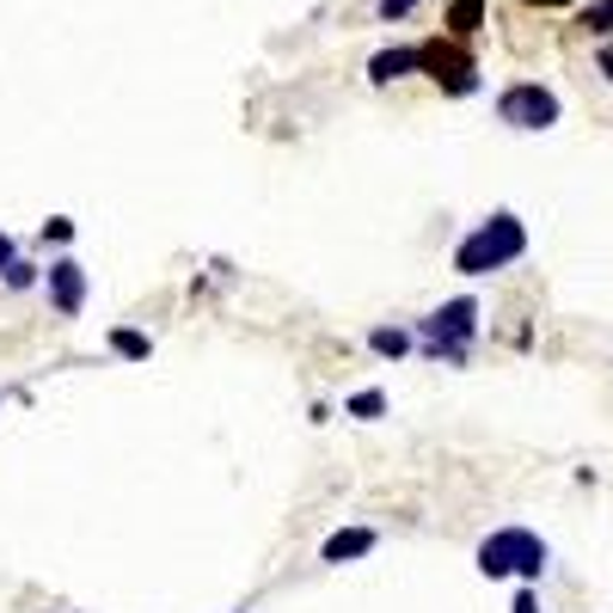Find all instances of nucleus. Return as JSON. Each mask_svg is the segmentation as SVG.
<instances>
[{"instance_id":"nucleus-1","label":"nucleus","mask_w":613,"mask_h":613,"mask_svg":"<svg viewBox=\"0 0 613 613\" xmlns=\"http://www.w3.org/2000/svg\"><path fill=\"white\" fill-rule=\"evenodd\" d=\"M479 320H485L479 294H454V301L429 306L424 320H412L417 356L436 362V368H467V362H472V344H479Z\"/></svg>"},{"instance_id":"nucleus-2","label":"nucleus","mask_w":613,"mask_h":613,"mask_svg":"<svg viewBox=\"0 0 613 613\" xmlns=\"http://www.w3.org/2000/svg\"><path fill=\"white\" fill-rule=\"evenodd\" d=\"M521 258H528V221H521L516 209L485 215V221L467 227V233H460V246H454V270H460L467 282L497 277V270L521 264Z\"/></svg>"},{"instance_id":"nucleus-3","label":"nucleus","mask_w":613,"mask_h":613,"mask_svg":"<svg viewBox=\"0 0 613 613\" xmlns=\"http://www.w3.org/2000/svg\"><path fill=\"white\" fill-rule=\"evenodd\" d=\"M472 564H479L485 583H540L552 571V547L533 528H521V521H503V528H491L479 540Z\"/></svg>"},{"instance_id":"nucleus-4","label":"nucleus","mask_w":613,"mask_h":613,"mask_svg":"<svg viewBox=\"0 0 613 613\" xmlns=\"http://www.w3.org/2000/svg\"><path fill=\"white\" fill-rule=\"evenodd\" d=\"M417 74H429V81H436L448 98H472V93L485 86L479 55H472L460 38H429V43H417Z\"/></svg>"},{"instance_id":"nucleus-5","label":"nucleus","mask_w":613,"mask_h":613,"mask_svg":"<svg viewBox=\"0 0 613 613\" xmlns=\"http://www.w3.org/2000/svg\"><path fill=\"white\" fill-rule=\"evenodd\" d=\"M491 111H497L503 129H521V135H547V129H559V117H564L559 93L540 86V81H509L503 93L491 98Z\"/></svg>"},{"instance_id":"nucleus-6","label":"nucleus","mask_w":613,"mask_h":613,"mask_svg":"<svg viewBox=\"0 0 613 613\" xmlns=\"http://www.w3.org/2000/svg\"><path fill=\"white\" fill-rule=\"evenodd\" d=\"M38 294L50 301L55 320H81V313H86V294H93V277H86L81 258H67V252H62V258H50V264H43Z\"/></svg>"},{"instance_id":"nucleus-7","label":"nucleus","mask_w":613,"mask_h":613,"mask_svg":"<svg viewBox=\"0 0 613 613\" xmlns=\"http://www.w3.org/2000/svg\"><path fill=\"white\" fill-rule=\"evenodd\" d=\"M374 547H381V528H368V521H356V528H332L325 533V547H320V564L344 571V564H362Z\"/></svg>"},{"instance_id":"nucleus-8","label":"nucleus","mask_w":613,"mask_h":613,"mask_svg":"<svg viewBox=\"0 0 613 613\" xmlns=\"http://www.w3.org/2000/svg\"><path fill=\"white\" fill-rule=\"evenodd\" d=\"M412 74H417V43H393V50L368 55V86H393V81H412Z\"/></svg>"},{"instance_id":"nucleus-9","label":"nucleus","mask_w":613,"mask_h":613,"mask_svg":"<svg viewBox=\"0 0 613 613\" xmlns=\"http://www.w3.org/2000/svg\"><path fill=\"white\" fill-rule=\"evenodd\" d=\"M368 350L381 362H405V356H417V332L412 325H368Z\"/></svg>"},{"instance_id":"nucleus-10","label":"nucleus","mask_w":613,"mask_h":613,"mask_svg":"<svg viewBox=\"0 0 613 613\" xmlns=\"http://www.w3.org/2000/svg\"><path fill=\"white\" fill-rule=\"evenodd\" d=\"M485 19H491V0H448V38H479Z\"/></svg>"},{"instance_id":"nucleus-11","label":"nucleus","mask_w":613,"mask_h":613,"mask_svg":"<svg viewBox=\"0 0 613 613\" xmlns=\"http://www.w3.org/2000/svg\"><path fill=\"white\" fill-rule=\"evenodd\" d=\"M105 350H111L117 362H147V356H154V337H147L142 325H111V332H105Z\"/></svg>"},{"instance_id":"nucleus-12","label":"nucleus","mask_w":613,"mask_h":613,"mask_svg":"<svg viewBox=\"0 0 613 613\" xmlns=\"http://www.w3.org/2000/svg\"><path fill=\"white\" fill-rule=\"evenodd\" d=\"M38 282H43V264H38V258H25V252L0 270V289H7V294H38Z\"/></svg>"},{"instance_id":"nucleus-13","label":"nucleus","mask_w":613,"mask_h":613,"mask_svg":"<svg viewBox=\"0 0 613 613\" xmlns=\"http://www.w3.org/2000/svg\"><path fill=\"white\" fill-rule=\"evenodd\" d=\"M344 417H356V424H381V417H387V393H381V387L350 393V399H344Z\"/></svg>"},{"instance_id":"nucleus-14","label":"nucleus","mask_w":613,"mask_h":613,"mask_svg":"<svg viewBox=\"0 0 613 613\" xmlns=\"http://www.w3.org/2000/svg\"><path fill=\"white\" fill-rule=\"evenodd\" d=\"M576 25H583L589 38H601V43H607V38H613V0H589Z\"/></svg>"},{"instance_id":"nucleus-15","label":"nucleus","mask_w":613,"mask_h":613,"mask_svg":"<svg viewBox=\"0 0 613 613\" xmlns=\"http://www.w3.org/2000/svg\"><path fill=\"white\" fill-rule=\"evenodd\" d=\"M74 233H81V227H74V215H50V221L38 227V240H43V246H67Z\"/></svg>"},{"instance_id":"nucleus-16","label":"nucleus","mask_w":613,"mask_h":613,"mask_svg":"<svg viewBox=\"0 0 613 613\" xmlns=\"http://www.w3.org/2000/svg\"><path fill=\"white\" fill-rule=\"evenodd\" d=\"M417 7H424V0H374V19H381V25H399V19H412Z\"/></svg>"},{"instance_id":"nucleus-17","label":"nucleus","mask_w":613,"mask_h":613,"mask_svg":"<svg viewBox=\"0 0 613 613\" xmlns=\"http://www.w3.org/2000/svg\"><path fill=\"white\" fill-rule=\"evenodd\" d=\"M509 613H540V589L521 583V589H516V601H509Z\"/></svg>"},{"instance_id":"nucleus-18","label":"nucleus","mask_w":613,"mask_h":613,"mask_svg":"<svg viewBox=\"0 0 613 613\" xmlns=\"http://www.w3.org/2000/svg\"><path fill=\"white\" fill-rule=\"evenodd\" d=\"M595 74H601V81H613V38L601 43V55H595Z\"/></svg>"},{"instance_id":"nucleus-19","label":"nucleus","mask_w":613,"mask_h":613,"mask_svg":"<svg viewBox=\"0 0 613 613\" xmlns=\"http://www.w3.org/2000/svg\"><path fill=\"white\" fill-rule=\"evenodd\" d=\"M13 258H19V240H13V233H7V227H0V270L13 264Z\"/></svg>"},{"instance_id":"nucleus-20","label":"nucleus","mask_w":613,"mask_h":613,"mask_svg":"<svg viewBox=\"0 0 613 613\" xmlns=\"http://www.w3.org/2000/svg\"><path fill=\"white\" fill-rule=\"evenodd\" d=\"M528 7H540V13H559V7H576V0H528Z\"/></svg>"},{"instance_id":"nucleus-21","label":"nucleus","mask_w":613,"mask_h":613,"mask_svg":"<svg viewBox=\"0 0 613 613\" xmlns=\"http://www.w3.org/2000/svg\"><path fill=\"white\" fill-rule=\"evenodd\" d=\"M233 613H252V607H233Z\"/></svg>"}]
</instances>
